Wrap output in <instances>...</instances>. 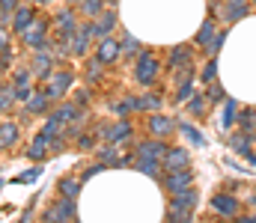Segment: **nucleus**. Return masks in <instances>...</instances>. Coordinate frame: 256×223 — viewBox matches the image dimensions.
Listing matches in <instances>:
<instances>
[{
	"label": "nucleus",
	"mask_w": 256,
	"mask_h": 223,
	"mask_svg": "<svg viewBox=\"0 0 256 223\" xmlns=\"http://www.w3.org/2000/svg\"><path fill=\"white\" fill-rule=\"evenodd\" d=\"M68 223H74V221H68Z\"/></svg>",
	"instance_id": "5fc2aeb1"
},
{
	"label": "nucleus",
	"mask_w": 256,
	"mask_h": 223,
	"mask_svg": "<svg viewBox=\"0 0 256 223\" xmlns=\"http://www.w3.org/2000/svg\"><path fill=\"white\" fill-rule=\"evenodd\" d=\"M244 158H248V161H250V164H254V167H256V152H254V149H250V152H248Z\"/></svg>",
	"instance_id": "3c124183"
},
{
	"label": "nucleus",
	"mask_w": 256,
	"mask_h": 223,
	"mask_svg": "<svg viewBox=\"0 0 256 223\" xmlns=\"http://www.w3.org/2000/svg\"><path fill=\"white\" fill-rule=\"evenodd\" d=\"M254 143H256V128H254V131H238V134H232V137H230V146L236 149L242 158L254 149Z\"/></svg>",
	"instance_id": "f3484780"
},
{
	"label": "nucleus",
	"mask_w": 256,
	"mask_h": 223,
	"mask_svg": "<svg viewBox=\"0 0 256 223\" xmlns=\"http://www.w3.org/2000/svg\"><path fill=\"white\" fill-rule=\"evenodd\" d=\"M48 104H51V95H48L45 89H39V92H33V98L27 101L24 113H30V116H39V113H45V110H48Z\"/></svg>",
	"instance_id": "6ab92c4d"
},
{
	"label": "nucleus",
	"mask_w": 256,
	"mask_h": 223,
	"mask_svg": "<svg viewBox=\"0 0 256 223\" xmlns=\"http://www.w3.org/2000/svg\"><path fill=\"white\" fill-rule=\"evenodd\" d=\"M0 143H3V149H12L15 143H18V125L15 122H3V137H0Z\"/></svg>",
	"instance_id": "cd10ccee"
},
{
	"label": "nucleus",
	"mask_w": 256,
	"mask_h": 223,
	"mask_svg": "<svg viewBox=\"0 0 256 223\" xmlns=\"http://www.w3.org/2000/svg\"><path fill=\"white\" fill-rule=\"evenodd\" d=\"M78 218V206H74V200H68V197H60L48 212H45V223H68Z\"/></svg>",
	"instance_id": "20e7f679"
},
{
	"label": "nucleus",
	"mask_w": 256,
	"mask_h": 223,
	"mask_svg": "<svg viewBox=\"0 0 256 223\" xmlns=\"http://www.w3.org/2000/svg\"><path fill=\"white\" fill-rule=\"evenodd\" d=\"M18 6H21V0H0V24H3V30L9 27V21H12Z\"/></svg>",
	"instance_id": "bb28decb"
},
{
	"label": "nucleus",
	"mask_w": 256,
	"mask_h": 223,
	"mask_svg": "<svg viewBox=\"0 0 256 223\" xmlns=\"http://www.w3.org/2000/svg\"><path fill=\"white\" fill-rule=\"evenodd\" d=\"M208 98H212V101H220V98H224V89H220L218 83H208Z\"/></svg>",
	"instance_id": "de8ad7c7"
},
{
	"label": "nucleus",
	"mask_w": 256,
	"mask_h": 223,
	"mask_svg": "<svg viewBox=\"0 0 256 223\" xmlns=\"http://www.w3.org/2000/svg\"><path fill=\"white\" fill-rule=\"evenodd\" d=\"M122 54H128V57H140L143 54V48H140V42L128 33V36H122Z\"/></svg>",
	"instance_id": "7c9ffc66"
},
{
	"label": "nucleus",
	"mask_w": 256,
	"mask_h": 223,
	"mask_svg": "<svg viewBox=\"0 0 256 223\" xmlns=\"http://www.w3.org/2000/svg\"><path fill=\"white\" fill-rule=\"evenodd\" d=\"M21 36H24V45H27L30 51H45V48L51 45V42H48V21H45V18H36Z\"/></svg>",
	"instance_id": "7ed1b4c3"
},
{
	"label": "nucleus",
	"mask_w": 256,
	"mask_h": 223,
	"mask_svg": "<svg viewBox=\"0 0 256 223\" xmlns=\"http://www.w3.org/2000/svg\"><path fill=\"white\" fill-rule=\"evenodd\" d=\"M48 149H51V140H48V137L39 131V134H36V140L30 143V152H27V158H33V161H42V158L48 155Z\"/></svg>",
	"instance_id": "412c9836"
},
{
	"label": "nucleus",
	"mask_w": 256,
	"mask_h": 223,
	"mask_svg": "<svg viewBox=\"0 0 256 223\" xmlns=\"http://www.w3.org/2000/svg\"><path fill=\"white\" fill-rule=\"evenodd\" d=\"M131 134H134V128H131V122L122 116L116 125H110V128H108V143H122V140H128Z\"/></svg>",
	"instance_id": "aec40b11"
},
{
	"label": "nucleus",
	"mask_w": 256,
	"mask_h": 223,
	"mask_svg": "<svg viewBox=\"0 0 256 223\" xmlns=\"http://www.w3.org/2000/svg\"><path fill=\"white\" fill-rule=\"evenodd\" d=\"M161 167H164L161 161H137V170L146 173V176H155V179L161 176Z\"/></svg>",
	"instance_id": "f704fd0d"
},
{
	"label": "nucleus",
	"mask_w": 256,
	"mask_h": 223,
	"mask_svg": "<svg viewBox=\"0 0 256 223\" xmlns=\"http://www.w3.org/2000/svg\"><path fill=\"white\" fill-rule=\"evenodd\" d=\"M161 95H155V92H146L143 98H140V110H161Z\"/></svg>",
	"instance_id": "72a5a7b5"
},
{
	"label": "nucleus",
	"mask_w": 256,
	"mask_h": 223,
	"mask_svg": "<svg viewBox=\"0 0 256 223\" xmlns=\"http://www.w3.org/2000/svg\"><path fill=\"white\" fill-rule=\"evenodd\" d=\"M236 119H238V101H236V98H226L224 113H220V125H224V128H232Z\"/></svg>",
	"instance_id": "5701e85b"
},
{
	"label": "nucleus",
	"mask_w": 256,
	"mask_h": 223,
	"mask_svg": "<svg viewBox=\"0 0 256 223\" xmlns=\"http://www.w3.org/2000/svg\"><path fill=\"white\" fill-rule=\"evenodd\" d=\"M92 146H96V140H92V137H84V134L78 137V149H92Z\"/></svg>",
	"instance_id": "8fccbe9b"
},
{
	"label": "nucleus",
	"mask_w": 256,
	"mask_h": 223,
	"mask_svg": "<svg viewBox=\"0 0 256 223\" xmlns=\"http://www.w3.org/2000/svg\"><path fill=\"white\" fill-rule=\"evenodd\" d=\"M90 98H92V92H90V89H78V92H74V104H78V107L90 104Z\"/></svg>",
	"instance_id": "a18cd8bd"
},
{
	"label": "nucleus",
	"mask_w": 256,
	"mask_h": 223,
	"mask_svg": "<svg viewBox=\"0 0 256 223\" xmlns=\"http://www.w3.org/2000/svg\"><path fill=\"white\" fill-rule=\"evenodd\" d=\"M92 24H96V39L102 42V39H108V36L116 30V12H114V9H108V12H102Z\"/></svg>",
	"instance_id": "2eb2a0df"
},
{
	"label": "nucleus",
	"mask_w": 256,
	"mask_h": 223,
	"mask_svg": "<svg viewBox=\"0 0 256 223\" xmlns=\"http://www.w3.org/2000/svg\"><path fill=\"white\" fill-rule=\"evenodd\" d=\"M194 182L191 170H176V173H167L164 179H161V185H164V191L167 194H179V191H188Z\"/></svg>",
	"instance_id": "1a4fd4ad"
},
{
	"label": "nucleus",
	"mask_w": 256,
	"mask_h": 223,
	"mask_svg": "<svg viewBox=\"0 0 256 223\" xmlns=\"http://www.w3.org/2000/svg\"><path fill=\"white\" fill-rule=\"evenodd\" d=\"M173 128H176V122H173V119H167V116H161V113L149 116V131H152L155 137H170V134H173Z\"/></svg>",
	"instance_id": "a211bd4d"
},
{
	"label": "nucleus",
	"mask_w": 256,
	"mask_h": 223,
	"mask_svg": "<svg viewBox=\"0 0 256 223\" xmlns=\"http://www.w3.org/2000/svg\"><path fill=\"white\" fill-rule=\"evenodd\" d=\"M191 98H194V80L179 83V86H176V104H185V101H191Z\"/></svg>",
	"instance_id": "2f4dec72"
},
{
	"label": "nucleus",
	"mask_w": 256,
	"mask_h": 223,
	"mask_svg": "<svg viewBox=\"0 0 256 223\" xmlns=\"http://www.w3.org/2000/svg\"><path fill=\"white\" fill-rule=\"evenodd\" d=\"M250 12V6H248V0H224V9H220V18L224 21H242L244 15Z\"/></svg>",
	"instance_id": "ddd939ff"
},
{
	"label": "nucleus",
	"mask_w": 256,
	"mask_h": 223,
	"mask_svg": "<svg viewBox=\"0 0 256 223\" xmlns=\"http://www.w3.org/2000/svg\"><path fill=\"white\" fill-rule=\"evenodd\" d=\"M194 63V57H191V48L188 45H173L170 48V54H167V66L170 69H185V66H191Z\"/></svg>",
	"instance_id": "4468645a"
},
{
	"label": "nucleus",
	"mask_w": 256,
	"mask_h": 223,
	"mask_svg": "<svg viewBox=\"0 0 256 223\" xmlns=\"http://www.w3.org/2000/svg\"><path fill=\"white\" fill-rule=\"evenodd\" d=\"M214 33H218V30H214V21H212V18H206V21H202V27L196 30V45H200V48H208V45H212V39H214Z\"/></svg>",
	"instance_id": "4be33fe9"
},
{
	"label": "nucleus",
	"mask_w": 256,
	"mask_h": 223,
	"mask_svg": "<svg viewBox=\"0 0 256 223\" xmlns=\"http://www.w3.org/2000/svg\"><path fill=\"white\" fill-rule=\"evenodd\" d=\"M104 3H108V0H80V12H84L86 18H98V15L104 12Z\"/></svg>",
	"instance_id": "c85d7f7f"
},
{
	"label": "nucleus",
	"mask_w": 256,
	"mask_h": 223,
	"mask_svg": "<svg viewBox=\"0 0 256 223\" xmlns=\"http://www.w3.org/2000/svg\"><path fill=\"white\" fill-rule=\"evenodd\" d=\"M33 21H36V9H33V6H18L15 15H12V30H15V33H24Z\"/></svg>",
	"instance_id": "dca6fc26"
},
{
	"label": "nucleus",
	"mask_w": 256,
	"mask_h": 223,
	"mask_svg": "<svg viewBox=\"0 0 256 223\" xmlns=\"http://www.w3.org/2000/svg\"><path fill=\"white\" fill-rule=\"evenodd\" d=\"M57 188H60V197H68V200H78L80 197V182L78 179H60Z\"/></svg>",
	"instance_id": "a878e982"
},
{
	"label": "nucleus",
	"mask_w": 256,
	"mask_h": 223,
	"mask_svg": "<svg viewBox=\"0 0 256 223\" xmlns=\"http://www.w3.org/2000/svg\"><path fill=\"white\" fill-rule=\"evenodd\" d=\"M179 131H185V134L191 137L194 143H200V146H206V137H202V134H200V131H196L194 125H188V122H179Z\"/></svg>",
	"instance_id": "a19ab883"
},
{
	"label": "nucleus",
	"mask_w": 256,
	"mask_h": 223,
	"mask_svg": "<svg viewBox=\"0 0 256 223\" xmlns=\"http://www.w3.org/2000/svg\"><path fill=\"white\" fill-rule=\"evenodd\" d=\"M39 176H42V167H30V170L21 173L15 182H18V185H30V182H39Z\"/></svg>",
	"instance_id": "ea45409f"
},
{
	"label": "nucleus",
	"mask_w": 256,
	"mask_h": 223,
	"mask_svg": "<svg viewBox=\"0 0 256 223\" xmlns=\"http://www.w3.org/2000/svg\"><path fill=\"white\" fill-rule=\"evenodd\" d=\"M238 125H242V131H254L256 128V110H250V107L242 110L238 113Z\"/></svg>",
	"instance_id": "c9c22d12"
},
{
	"label": "nucleus",
	"mask_w": 256,
	"mask_h": 223,
	"mask_svg": "<svg viewBox=\"0 0 256 223\" xmlns=\"http://www.w3.org/2000/svg\"><path fill=\"white\" fill-rule=\"evenodd\" d=\"M134 110H140V98H134V95H128V98H122V101L116 104V113H120V116H128V113H134Z\"/></svg>",
	"instance_id": "473e14b6"
},
{
	"label": "nucleus",
	"mask_w": 256,
	"mask_h": 223,
	"mask_svg": "<svg viewBox=\"0 0 256 223\" xmlns=\"http://www.w3.org/2000/svg\"><path fill=\"white\" fill-rule=\"evenodd\" d=\"M212 209L218 215H224V218H236L238 215V200L232 194H214L212 197Z\"/></svg>",
	"instance_id": "f8f14e48"
},
{
	"label": "nucleus",
	"mask_w": 256,
	"mask_h": 223,
	"mask_svg": "<svg viewBox=\"0 0 256 223\" xmlns=\"http://www.w3.org/2000/svg\"><path fill=\"white\" fill-rule=\"evenodd\" d=\"M72 83H74V74L68 72V69H63V72L51 74V80H48V86H45V92L51 95V101H57L60 95H66V92L72 89Z\"/></svg>",
	"instance_id": "6e6552de"
},
{
	"label": "nucleus",
	"mask_w": 256,
	"mask_h": 223,
	"mask_svg": "<svg viewBox=\"0 0 256 223\" xmlns=\"http://www.w3.org/2000/svg\"><path fill=\"white\" fill-rule=\"evenodd\" d=\"M68 3H80V0H68Z\"/></svg>",
	"instance_id": "603ef678"
},
{
	"label": "nucleus",
	"mask_w": 256,
	"mask_h": 223,
	"mask_svg": "<svg viewBox=\"0 0 256 223\" xmlns=\"http://www.w3.org/2000/svg\"><path fill=\"white\" fill-rule=\"evenodd\" d=\"M108 3H110V6H114V3H116V0H108Z\"/></svg>",
	"instance_id": "864d4df0"
},
{
	"label": "nucleus",
	"mask_w": 256,
	"mask_h": 223,
	"mask_svg": "<svg viewBox=\"0 0 256 223\" xmlns=\"http://www.w3.org/2000/svg\"><path fill=\"white\" fill-rule=\"evenodd\" d=\"M102 72H104V63H102L98 57L86 63V80H90V83H98V80H102Z\"/></svg>",
	"instance_id": "c756f323"
},
{
	"label": "nucleus",
	"mask_w": 256,
	"mask_h": 223,
	"mask_svg": "<svg viewBox=\"0 0 256 223\" xmlns=\"http://www.w3.org/2000/svg\"><path fill=\"white\" fill-rule=\"evenodd\" d=\"M12 60H15V54H12L9 36L3 33V39H0V69H3V72H9V69H12Z\"/></svg>",
	"instance_id": "b1692460"
},
{
	"label": "nucleus",
	"mask_w": 256,
	"mask_h": 223,
	"mask_svg": "<svg viewBox=\"0 0 256 223\" xmlns=\"http://www.w3.org/2000/svg\"><path fill=\"white\" fill-rule=\"evenodd\" d=\"M164 170L167 173H176V170H188V164H191V155H188V149H170L167 155H164Z\"/></svg>",
	"instance_id": "9b49d317"
},
{
	"label": "nucleus",
	"mask_w": 256,
	"mask_h": 223,
	"mask_svg": "<svg viewBox=\"0 0 256 223\" xmlns=\"http://www.w3.org/2000/svg\"><path fill=\"white\" fill-rule=\"evenodd\" d=\"M202 83H214V77H218V60H208L206 66H202Z\"/></svg>",
	"instance_id": "58836bf2"
},
{
	"label": "nucleus",
	"mask_w": 256,
	"mask_h": 223,
	"mask_svg": "<svg viewBox=\"0 0 256 223\" xmlns=\"http://www.w3.org/2000/svg\"><path fill=\"white\" fill-rule=\"evenodd\" d=\"M12 86H15V83H3V86H0V110H3V113H9L12 104H15V98H18V92H15Z\"/></svg>",
	"instance_id": "393cba45"
},
{
	"label": "nucleus",
	"mask_w": 256,
	"mask_h": 223,
	"mask_svg": "<svg viewBox=\"0 0 256 223\" xmlns=\"http://www.w3.org/2000/svg\"><path fill=\"white\" fill-rule=\"evenodd\" d=\"M51 69H54V48L48 45L45 51H36V57L30 63V72H33V77H39V80H48L51 77Z\"/></svg>",
	"instance_id": "423d86ee"
},
{
	"label": "nucleus",
	"mask_w": 256,
	"mask_h": 223,
	"mask_svg": "<svg viewBox=\"0 0 256 223\" xmlns=\"http://www.w3.org/2000/svg\"><path fill=\"white\" fill-rule=\"evenodd\" d=\"M224 42H226V30H218V33H214V39H212V45H208L206 51H208V54H218V51L224 48Z\"/></svg>",
	"instance_id": "37998d69"
},
{
	"label": "nucleus",
	"mask_w": 256,
	"mask_h": 223,
	"mask_svg": "<svg viewBox=\"0 0 256 223\" xmlns=\"http://www.w3.org/2000/svg\"><path fill=\"white\" fill-rule=\"evenodd\" d=\"M98 158H102V164H120V155H116V149H114V143L110 146H104V149H98Z\"/></svg>",
	"instance_id": "4c0bfd02"
},
{
	"label": "nucleus",
	"mask_w": 256,
	"mask_h": 223,
	"mask_svg": "<svg viewBox=\"0 0 256 223\" xmlns=\"http://www.w3.org/2000/svg\"><path fill=\"white\" fill-rule=\"evenodd\" d=\"M30 77H33L30 69H18V72L12 74V80H15V83H30Z\"/></svg>",
	"instance_id": "49530a36"
},
{
	"label": "nucleus",
	"mask_w": 256,
	"mask_h": 223,
	"mask_svg": "<svg viewBox=\"0 0 256 223\" xmlns=\"http://www.w3.org/2000/svg\"><path fill=\"white\" fill-rule=\"evenodd\" d=\"M54 113H57V116L63 119L66 125H68V122H72V119H74V116H78L80 110H78V104H60V110H54Z\"/></svg>",
	"instance_id": "e433bc0d"
},
{
	"label": "nucleus",
	"mask_w": 256,
	"mask_h": 223,
	"mask_svg": "<svg viewBox=\"0 0 256 223\" xmlns=\"http://www.w3.org/2000/svg\"><path fill=\"white\" fill-rule=\"evenodd\" d=\"M196 200L200 197H196L194 188L173 194L170 203H167V223H191V212H194V206H196Z\"/></svg>",
	"instance_id": "f257e3e1"
},
{
	"label": "nucleus",
	"mask_w": 256,
	"mask_h": 223,
	"mask_svg": "<svg viewBox=\"0 0 256 223\" xmlns=\"http://www.w3.org/2000/svg\"><path fill=\"white\" fill-rule=\"evenodd\" d=\"M120 54H122V42H116V39H102L98 42V48H96V57L108 66V63H116L120 60Z\"/></svg>",
	"instance_id": "9d476101"
},
{
	"label": "nucleus",
	"mask_w": 256,
	"mask_h": 223,
	"mask_svg": "<svg viewBox=\"0 0 256 223\" xmlns=\"http://www.w3.org/2000/svg\"><path fill=\"white\" fill-rule=\"evenodd\" d=\"M167 152H170V149L161 143V137H158V140L152 137V140L137 143V149H134V158H137V161H164V155H167Z\"/></svg>",
	"instance_id": "39448f33"
},
{
	"label": "nucleus",
	"mask_w": 256,
	"mask_h": 223,
	"mask_svg": "<svg viewBox=\"0 0 256 223\" xmlns=\"http://www.w3.org/2000/svg\"><path fill=\"white\" fill-rule=\"evenodd\" d=\"M161 72V63H158V57L155 54H140L137 57V63H134V80L140 83V86H152L155 83V77Z\"/></svg>",
	"instance_id": "f03ea898"
},
{
	"label": "nucleus",
	"mask_w": 256,
	"mask_h": 223,
	"mask_svg": "<svg viewBox=\"0 0 256 223\" xmlns=\"http://www.w3.org/2000/svg\"><path fill=\"white\" fill-rule=\"evenodd\" d=\"M104 167H108V164H96V167H90V170L84 173V179H80V182H86V179H92V176H98V173H102Z\"/></svg>",
	"instance_id": "09e8293b"
},
{
	"label": "nucleus",
	"mask_w": 256,
	"mask_h": 223,
	"mask_svg": "<svg viewBox=\"0 0 256 223\" xmlns=\"http://www.w3.org/2000/svg\"><path fill=\"white\" fill-rule=\"evenodd\" d=\"M92 39H96V24H92V21H86L84 27H78L74 39H72V54H74V57H84V54L90 51Z\"/></svg>",
	"instance_id": "0eeeda50"
},
{
	"label": "nucleus",
	"mask_w": 256,
	"mask_h": 223,
	"mask_svg": "<svg viewBox=\"0 0 256 223\" xmlns=\"http://www.w3.org/2000/svg\"><path fill=\"white\" fill-rule=\"evenodd\" d=\"M188 110H191V116H202L206 113V98L202 95H194L191 101H188Z\"/></svg>",
	"instance_id": "79ce46f5"
},
{
	"label": "nucleus",
	"mask_w": 256,
	"mask_h": 223,
	"mask_svg": "<svg viewBox=\"0 0 256 223\" xmlns=\"http://www.w3.org/2000/svg\"><path fill=\"white\" fill-rule=\"evenodd\" d=\"M15 92H18L21 101H30V98H33V86H30V83H15Z\"/></svg>",
	"instance_id": "c03bdc74"
}]
</instances>
